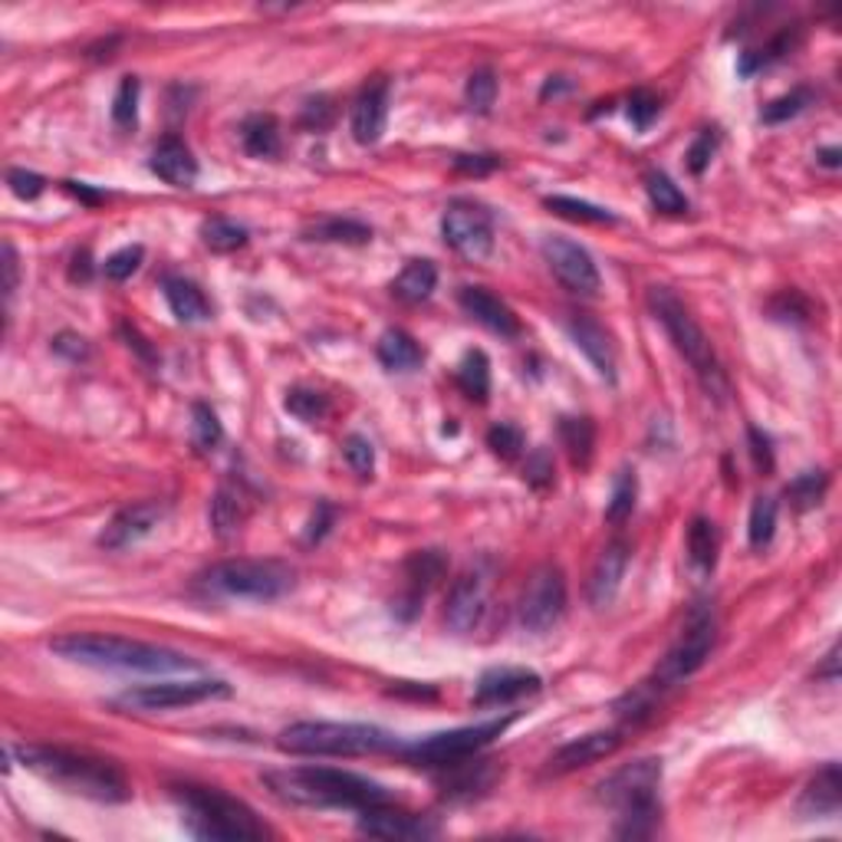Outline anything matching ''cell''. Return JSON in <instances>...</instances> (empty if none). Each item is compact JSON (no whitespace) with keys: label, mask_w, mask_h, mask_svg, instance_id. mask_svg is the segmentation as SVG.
Returning a JSON list of instances; mask_svg holds the SVG:
<instances>
[{"label":"cell","mask_w":842,"mask_h":842,"mask_svg":"<svg viewBox=\"0 0 842 842\" xmlns=\"http://www.w3.org/2000/svg\"><path fill=\"white\" fill-rule=\"evenodd\" d=\"M17 757L27 770H34L37 777H43L47 783L66 793H76L96 803H126L133 796L126 774L112 761L76 754L66 747H40V744L17 747Z\"/></svg>","instance_id":"obj_1"},{"label":"cell","mask_w":842,"mask_h":842,"mask_svg":"<svg viewBox=\"0 0 842 842\" xmlns=\"http://www.w3.org/2000/svg\"><path fill=\"white\" fill-rule=\"evenodd\" d=\"M267 790L293 806H345V809H366L376 803H389V790L369 777H359L349 770L332 767H290V770H271L264 777Z\"/></svg>","instance_id":"obj_2"},{"label":"cell","mask_w":842,"mask_h":842,"mask_svg":"<svg viewBox=\"0 0 842 842\" xmlns=\"http://www.w3.org/2000/svg\"><path fill=\"white\" fill-rule=\"evenodd\" d=\"M50 649L60 658L89 665V668H118V671H142V675H172V671L198 668V662L181 652L149 645V642H133L123 636H99V632L60 636L50 642Z\"/></svg>","instance_id":"obj_3"},{"label":"cell","mask_w":842,"mask_h":842,"mask_svg":"<svg viewBox=\"0 0 842 842\" xmlns=\"http://www.w3.org/2000/svg\"><path fill=\"white\" fill-rule=\"evenodd\" d=\"M280 751L300 757H366L402 747V741L376 725H342V720H297L280 731Z\"/></svg>","instance_id":"obj_4"},{"label":"cell","mask_w":842,"mask_h":842,"mask_svg":"<svg viewBox=\"0 0 842 842\" xmlns=\"http://www.w3.org/2000/svg\"><path fill=\"white\" fill-rule=\"evenodd\" d=\"M714 636H717V629H714V619H711V616L694 619V623L688 626V632H684V636L668 649V655L658 662V668H655L636 691L626 694V701L619 704V714L629 717V720L645 717V714L658 704L662 694H668L671 688H678L681 681H688V678L707 662V655H711V649H714Z\"/></svg>","instance_id":"obj_5"},{"label":"cell","mask_w":842,"mask_h":842,"mask_svg":"<svg viewBox=\"0 0 842 842\" xmlns=\"http://www.w3.org/2000/svg\"><path fill=\"white\" fill-rule=\"evenodd\" d=\"M175 800L181 806V819L191 835L214 839V842H237V839H264L267 826L257 819V813L214 787H175Z\"/></svg>","instance_id":"obj_6"},{"label":"cell","mask_w":842,"mask_h":842,"mask_svg":"<svg viewBox=\"0 0 842 842\" xmlns=\"http://www.w3.org/2000/svg\"><path fill=\"white\" fill-rule=\"evenodd\" d=\"M658 787H662V761L658 757H642L636 764H626L616 770L609 780L599 783V800L619 809V835L626 839H642L652 835L662 816L658 806Z\"/></svg>","instance_id":"obj_7"},{"label":"cell","mask_w":842,"mask_h":842,"mask_svg":"<svg viewBox=\"0 0 842 842\" xmlns=\"http://www.w3.org/2000/svg\"><path fill=\"white\" fill-rule=\"evenodd\" d=\"M649 306L655 313V319L665 326L668 339L675 342V349L688 359V366L698 373V379L704 382V389L711 395L725 392V373L717 366V355L711 349V339L704 336V329L698 326V319L691 316V310L668 290V287H649Z\"/></svg>","instance_id":"obj_8"},{"label":"cell","mask_w":842,"mask_h":842,"mask_svg":"<svg viewBox=\"0 0 842 842\" xmlns=\"http://www.w3.org/2000/svg\"><path fill=\"white\" fill-rule=\"evenodd\" d=\"M204 582L214 592H224L234 599L271 603V599H280L297 586V573L277 560H224L208 569Z\"/></svg>","instance_id":"obj_9"},{"label":"cell","mask_w":842,"mask_h":842,"mask_svg":"<svg viewBox=\"0 0 842 842\" xmlns=\"http://www.w3.org/2000/svg\"><path fill=\"white\" fill-rule=\"evenodd\" d=\"M507 728H511V717L485 720V725H474V728L441 731V734L422 738L415 744H402L399 754L418 767H457L461 761L474 757L480 747H488L494 738H501Z\"/></svg>","instance_id":"obj_10"},{"label":"cell","mask_w":842,"mask_h":842,"mask_svg":"<svg viewBox=\"0 0 842 842\" xmlns=\"http://www.w3.org/2000/svg\"><path fill=\"white\" fill-rule=\"evenodd\" d=\"M566 613V576L556 563H543L530 573L520 595V626L533 636L550 632Z\"/></svg>","instance_id":"obj_11"},{"label":"cell","mask_w":842,"mask_h":842,"mask_svg":"<svg viewBox=\"0 0 842 842\" xmlns=\"http://www.w3.org/2000/svg\"><path fill=\"white\" fill-rule=\"evenodd\" d=\"M230 684L221 678H191V681H159V684H136L118 694L115 704L133 707V711H172L201 704L211 698H227Z\"/></svg>","instance_id":"obj_12"},{"label":"cell","mask_w":842,"mask_h":842,"mask_svg":"<svg viewBox=\"0 0 842 842\" xmlns=\"http://www.w3.org/2000/svg\"><path fill=\"white\" fill-rule=\"evenodd\" d=\"M441 237L467 261H485L494 251V221L474 201H451L441 217Z\"/></svg>","instance_id":"obj_13"},{"label":"cell","mask_w":842,"mask_h":842,"mask_svg":"<svg viewBox=\"0 0 842 842\" xmlns=\"http://www.w3.org/2000/svg\"><path fill=\"white\" fill-rule=\"evenodd\" d=\"M540 251H543V261L550 264L553 277L566 290L592 297V293H599V287H603V277H599V267H595L592 254L582 244H576V240L550 234V237H543Z\"/></svg>","instance_id":"obj_14"},{"label":"cell","mask_w":842,"mask_h":842,"mask_svg":"<svg viewBox=\"0 0 842 842\" xmlns=\"http://www.w3.org/2000/svg\"><path fill=\"white\" fill-rule=\"evenodd\" d=\"M488 589H491V579L480 569H467L454 579L444 606V626L454 636H467L480 626V619L488 613Z\"/></svg>","instance_id":"obj_15"},{"label":"cell","mask_w":842,"mask_h":842,"mask_svg":"<svg viewBox=\"0 0 842 842\" xmlns=\"http://www.w3.org/2000/svg\"><path fill=\"white\" fill-rule=\"evenodd\" d=\"M165 514H168V507L162 501L129 504V507H123L105 524V530L99 533V546H105V550H129L139 540H146L165 520Z\"/></svg>","instance_id":"obj_16"},{"label":"cell","mask_w":842,"mask_h":842,"mask_svg":"<svg viewBox=\"0 0 842 842\" xmlns=\"http://www.w3.org/2000/svg\"><path fill=\"white\" fill-rule=\"evenodd\" d=\"M359 832L376 839H428L438 832V826L409 809H392L386 803H376L359 809Z\"/></svg>","instance_id":"obj_17"},{"label":"cell","mask_w":842,"mask_h":842,"mask_svg":"<svg viewBox=\"0 0 842 842\" xmlns=\"http://www.w3.org/2000/svg\"><path fill=\"white\" fill-rule=\"evenodd\" d=\"M389 123V79H373L352 102V139L359 146H376Z\"/></svg>","instance_id":"obj_18"},{"label":"cell","mask_w":842,"mask_h":842,"mask_svg":"<svg viewBox=\"0 0 842 842\" xmlns=\"http://www.w3.org/2000/svg\"><path fill=\"white\" fill-rule=\"evenodd\" d=\"M543 678L530 668H491L480 675L474 688V704L477 707H494V704H511L524 694H537Z\"/></svg>","instance_id":"obj_19"},{"label":"cell","mask_w":842,"mask_h":842,"mask_svg":"<svg viewBox=\"0 0 842 842\" xmlns=\"http://www.w3.org/2000/svg\"><path fill=\"white\" fill-rule=\"evenodd\" d=\"M626 569H629V543L626 540H616L599 553V560L589 573V589H586L592 609L613 606V599L619 595V586L626 579Z\"/></svg>","instance_id":"obj_20"},{"label":"cell","mask_w":842,"mask_h":842,"mask_svg":"<svg viewBox=\"0 0 842 842\" xmlns=\"http://www.w3.org/2000/svg\"><path fill=\"white\" fill-rule=\"evenodd\" d=\"M457 303H461V310H464L474 323H480L485 329H491V332H498V336H504V339L520 336V319H517V313H514L501 297H494L491 290H485V287H461Z\"/></svg>","instance_id":"obj_21"},{"label":"cell","mask_w":842,"mask_h":842,"mask_svg":"<svg viewBox=\"0 0 842 842\" xmlns=\"http://www.w3.org/2000/svg\"><path fill=\"white\" fill-rule=\"evenodd\" d=\"M566 332L576 342V349L592 363V369L606 382H616V345H613L609 332L599 326L592 316H569Z\"/></svg>","instance_id":"obj_22"},{"label":"cell","mask_w":842,"mask_h":842,"mask_svg":"<svg viewBox=\"0 0 842 842\" xmlns=\"http://www.w3.org/2000/svg\"><path fill=\"white\" fill-rule=\"evenodd\" d=\"M619 744H623L619 731H589V734H582V738L563 744V747L550 757L546 767H550V774H573V770H579V767H589V764H595V761H603V757L616 754Z\"/></svg>","instance_id":"obj_23"},{"label":"cell","mask_w":842,"mask_h":842,"mask_svg":"<svg viewBox=\"0 0 842 842\" xmlns=\"http://www.w3.org/2000/svg\"><path fill=\"white\" fill-rule=\"evenodd\" d=\"M149 168H152L162 181H168L172 188H191V185L198 181V159H194V152H191L181 139H175V136H168V139H162V142L155 146V152H152V159H149Z\"/></svg>","instance_id":"obj_24"},{"label":"cell","mask_w":842,"mask_h":842,"mask_svg":"<svg viewBox=\"0 0 842 842\" xmlns=\"http://www.w3.org/2000/svg\"><path fill=\"white\" fill-rule=\"evenodd\" d=\"M444 573H448V560L438 550L412 553L405 560V599H402V606L418 613V606L425 603V595L438 586V579Z\"/></svg>","instance_id":"obj_25"},{"label":"cell","mask_w":842,"mask_h":842,"mask_svg":"<svg viewBox=\"0 0 842 842\" xmlns=\"http://www.w3.org/2000/svg\"><path fill=\"white\" fill-rule=\"evenodd\" d=\"M839 803H842V777H839V764H826L813 780L809 787L803 790L796 809L800 816L806 819H826V816H835L839 813Z\"/></svg>","instance_id":"obj_26"},{"label":"cell","mask_w":842,"mask_h":842,"mask_svg":"<svg viewBox=\"0 0 842 842\" xmlns=\"http://www.w3.org/2000/svg\"><path fill=\"white\" fill-rule=\"evenodd\" d=\"M251 517V501L244 498V491L237 488H221L211 501V530L221 537V540H230L237 537L240 530H244Z\"/></svg>","instance_id":"obj_27"},{"label":"cell","mask_w":842,"mask_h":842,"mask_svg":"<svg viewBox=\"0 0 842 842\" xmlns=\"http://www.w3.org/2000/svg\"><path fill=\"white\" fill-rule=\"evenodd\" d=\"M165 303L175 313V319L181 323H204L211 319V303L201 293L198 284L185 280V277H165Z\"/></svg>","instance_id":"obj_28"},{"label":"cell","mask_w":842,"mask_h":842,"mask_svg":"<svg viewBox=\"0 0 842 842\" xmlns=\"http://www.w3.org/2000/svg\"><path fill=\"white\" fill-rule=\"evenodd\" d=\"M438 287V267L431 261H409L402 274L392 280V297L402 303H425Z\"/></svg>","instance_id":"obj_29"},{"label":"cell","mask_w":842,"mask_h":842,"mask_svg":"<svg viewBox=\"0 0 842 842\" xmlns=\"http://www.w3.org/2000/svg\"><path fill=\"white\" fill-rule=\"evenodd\" d=\"M376 352L389 373H412L422 366V345L405 329H386Z\"/></svg>","instance_id":"obj_30"},{"label":"cell","mask_w":842,"mask_h":842,"mask_svg":"<svg viewBox=\"0 0 842 842\" xmlns=\"http://www.w3.org/2000/svg\"><path fill=\"white\" fill-rule=\"evenodd\" d=\"M240 142H244V152L254 159H277L284 149L280 139V126L274 115H251L244 126H240Z\"/></svg>","instance_id":"obj_31"},{"label":"cell","mask_w":842,"mask_h":842,"mask_svg":"<svg viewBox=\"0 0 842 842\" xmlns=\"http://www.w3.org/2000/svg\"><path fill=\"white\" fill-rule=\"evenodd\" d=\"M306 240H323V244H369L373 227L352 217H326L306 230Z\"/></svg>","instance_id":"obj_32"},{"label":"cell","mask_w":842,"mask_h":842,"mask_svg":"<svg viewBox=\"0 0 842 842\" xmlns=\"http://www.w3.org/2000/svg\"><path fill=\"white\" fill-rule=\"evenodd\" d=\"M560 441L569 454V461L586 470L595 451V425L589 418H563L560 422Z\"/></svg>","instance_id":"obj_33"},{"label":"cell","mask_w":842,"mask_h":842,"mask_svg":"<svg viewBox=\"0 0 842 842\" xmlns=\"http://www.w3.org/2000/svg\"><path fill=\"white\" fill-rule=\"evenodd\" d=\"M457 386H461L464 395L474 399V402H485V399H488V392H491V363H488V355L480 352V349L464 352L461 366H457Z\"/></svg>","instance_id":"obj_34"},{"label":"cell","mask_w":842,"mask_h":842,"mask_svg":"<svg viewBox=\"0 0 842 842\" xmlns=\"http://www.w3.org/2000/svg\"><path fill=\"white\" fill-rule=\"evenodd\" d=\"M717 550H720L717 527L707 517H694L691 527H688V556H691V563L701 573H711L714 563H717Z\"/></svg>","instance_id":"obj_35"},{"label":"cell","mask_w":842,"mask_h":842,"mask_svg":"<svg viewBox=\"0 0 842 842\" xmlns=\"http://www.w3.org/2000/svg\"><path fill=\"white\" fill-rule=\"evenodd\" d=\"M201 240H204V248H211L214 254H230V251L248 244V227L230 221V217H208L201 224Z\"/></svg>","instance_id":"obj_36"},{"label":"cell","mask_w":842,"mask_h":842,"mask_svg":"<svg viewBox=\"0 0 842 842\" xmlns=\"http://www.w3.org/2000/svg\"><path fill=\"white\" fill-rule=\"evenodd\" d=\"M636 498H639V477L636 470L623 467L613 480V494H609V504H606V520L609 524H626L636 511Z\"/></svg>","instance_id":"obj_37"},{"label":"cell","mask_w":842,"mask_h":842,"mask_svg":"<svg viewBox=\"0 0 842 842\" xmlns=\"http://www.w3.org/2000/svg\"><path fill=\"white\" fill-rule=\"evenodd\" d=\"M796 47H800V30H783V34H777L764 50H754V53H744V56H741V76H754L757 70H767L770 63L790 56Z\"/></svg>","instance_id":"obj_38"},{"label":"cell","mask_w":842,"mask_h":842,"mask_svg":"<svg viewBox=\"0 0 842 842\" xmlns=\"http://www.w3.org/2000/svg\"><path fill=\"white\" fill-rule=\"evenodd\" d=\"M645 194H649V201L658 214H684L688 211L684 191L665 172H649L645 175Z\"/></svg>","instance_id":"obj_39"},{"label":"cell","mask_w":842,"mask_h":842,"mask_svg":"<svg viewBox=\"0 0 842 842\" xmlns=\"http://www.w3.org/2000/svg\"><path fill=\"white\" fill-rule=\"evenodd\" d=\"M546 208L556 211L560 217H569V221L616 224V214H613L609 208H599V204H589V201H579V198H566V194H550V198H546Z\"/></svg>","instance_id":"obj_40"},{"label":"cell","mask_w":842,"mask_h":842,"mask_svg":"<svg viewBox=\"0 0 842 842\" xmlns=\"http://www.w3.org/2000/svg\"><path fill=\"white\" fill-rule=\"evenodd\" d=\"M284 409H287L293 418H300V422H306V425H316V422H323V418L329 415V399H326L323 392H316V389L297 386V389L287 392Z\"/></svg>","instance_id":"obj_41"},{"label":"cell","mask_w":842,"mask_h":842,"mask_svg":"<svg viewBox=\"0 0 842 842\" xmlns=\"http://www.w3.org/2000/svg\"><path fill=\"white\" fill-rule=\"evenodd\" d=\"M813 99H816V92H813V89L796 86V89H790L787 96H777L774 102H767V105H764L761 123H767V126H780V123H787V118H796L806 105H813Z\"/></svg>","instance_id":"obj_42"},{"label":"cell","mask_w":842,"mask_h":842,"mask_svg":"<svg viewBox=\"0 0 842 842\" xmlns=\"http://www.w3.org/2000/svg\"><path fill=\"white\" fill-rule=\"evenodd\" d=\"M826 488H829V477L822 470H806V474H800L796 480H790V485H787V501L796 511H809V507H816L822 501Z\"/></svg>","instance_id":"obj_43"},{"label":"cell","mask_w":842,"mask_h":842,"mask_svg":"<svg viewBox=\"0 0 842 842\" xmlns=\"http://www.w3.org/2000/svg\"><path fill=\"white\" fill-rule=\"evenodd\" d=\"M777 533V501L774 498H757L751 507V520H747V540L754 550L770 546Z\"/></svg>","instance_id":"obj_44"},{"label":"cell","mask_w":842,"mask_h":842,"mask_svg":"<svg viewBox=\"0 0 842 842\" xmlns=\"http://www.w3.org/2000/svg\"><path fill=\"white\" fill-rule=\"evenodd\" d=\"M139 92H142V83L136 76H126L123 83H118L115 99H112V123L118 129H133L136 126V118H139Z\"/></svg>","instance_id":"obj_45"},{"label":"cell","mask_w":842,"mask_h":842,"mask_svg":"<svg viewBox=\"0 0 842 842\" xmlns=\"http://www.w3.org/2000/svg\"><path fill=\"white\" fill-rule=\"evenodd\" d=\"M191 441H194L198 451H214L224 441V428L204 402H198L191 409Z\"/></svg>","instance_id":"obj_46"},{"label":"cell","mask_w":842,"mask_h":842,"mask_svg":"<svg viewBox=\"0 0 842 842\" xmlns=\"http://www.w3.org/2000/svg\"><path fill=\"white\" fill-rule=\"evenodd\" d=\"M464 99L474 112H488L498 99V76L494 70H474L467 76V86H464Z\"/></svg>","instance_id":"obj_47"},{"label":"cell","mask_w":842,"mask_h":842,"mask_svg":"<svg viewBox=\"0 0 842 842\" xmlns=\"http://www.w3.org/2000/svg\"><path fill=\"white\" fill-rule=\"evenodd\" d=\"M342 454H345V464H349L359 477H373V470H376V451H373V441H369V438L349 435L345 444H342Z\"/></svg>","instance_id":"obj_48"},{"label":"cell","mask_w":842,"mask_h":842,"mask_svg":"<svg viewBox=\"0 0 842 842\" xmlns=\"http://www.w3.org/2000/svg\"><path fill=\"white\" fill-rule=\"evenodd\" d=\"M658 112H662V99H658L655 92L636 89V92L629 96V123H632L639 133H645V129L655 123Z\"/></svg>","instance_id":"obj_49"},{"label":"cell","mask_w":842,"mask_h":842,"mask_svg":"<svg viewBox=\"0 0 842 842\" xmlns=\"http://www.w3.org/2000/svg\"><path fill=\"white\" fill-rule=\"evenodd\" d=\"M142 257H146V251H142L139 244L123 248V251H115V254L102 264V274H105L109 280H115V284H123V280H129V277L142 267Z\"/></svg>","instance_id":"obj_50"},{"label":"cell","mask_w":842,"mask_h":842,"mask_svg":"<svg viewBox=\"0 0 842 842\" xmlns=\"http://www.w3.org/2000/svg\"><path fill=\"white\" fill-rule=\"evenodd\" d=\"M488 444H491V451H494L498 457L514 461V457H520V451H524V431L501 422V425H494V428L488 431Z\"/></svg>","instance_id":"obj_51"},{"label":"cell","mask_w":842,"mask_h":842,"mask_svg":"<svg viewBox=\"0 0 842 842\" xmlns=\"http://www.w3.org/2000/svg\"><path fill=\"white\" fill-rule=\"evenodd\" d=\"M524 480L533 488V491H546L553 485V457L550 451H533L524 464Z\"/></svg>","instance_id":"obj_52"},{"label":"cell","mask_w":842,"mask_h":842,"mask_svg":"<svg viewBox=\"0 0 842 842\" xmlns=\"http://www.w3.org/2000/svg\"><path fill=\"white\" fill-rule=\"evenodd\" d=\"M8 185H11V191H14L17 198H24V201L40 198V194H43V188H47L43 175L27 172V168H11V172H8Z\"/></svg>","instance_id":"obj_53"},{"label":"cell","mask_w":842,"mask_h":842,"mask_svg":"<svg viewBox=\"0 0 842 842\" xmlns=\"http://www.w3.org/2000/svg\"><path fill=\"white\" fill-rule=\"evenodd\" d=\"M714 149H717V136H714L711 129H707V133H701V136L691 142V149H688V168H691L694 175H701V172L711 165Z\"/></svg>","instance_id":"obj_54"},{"label":"cell","mask_w":842,"mask_h":842,"mask_svg":"<svg viewBox=\"0 0 842 842\" xmlns=\"http://www.w3.org/2000/svg\"><path fill=\"white\" fill-rule=\"evenodd\" d=\"M332 105H329V99L326 96H316V99H310L306 105H303V126H313V129H326L329 123H332Z\"/></svg>","instance_id":"obj_55"},{"label":"cell","mask_w":842,"mask_h":842,"mask_svg":"<svg viewBox=\"0 0 842 842\" xmlns=\"http://www.w3.org/2000/svg\"><path fill=\"white\" fill-rule=\"evenodd\" d=\"M0 257H4V297L11 300L17 293V284H21V261H17V251L14 244H4V251H0Z\"/></svg>","instance_id":"obj_56"},{"label":"cell","mask_w":842,"mask_h":842,"mask_svg":"<svg viewBox=\"0 0 842 842\" xmlns=\"http://www.w3.org/2000/svg\"><path fill=\"white\" fill-rule=\"evenodd\" d=\"M747 438H751L754 464H757L761 470H770V467H774V448H770V438H767L761 428H747Z\"/></svg>","instance_id":"obj_57"},{"label":"cell","mask_w":842,"mask_h":842,"mask_svg":"<svg viewBox=\"0 0 842 842\" xmlns=\"http://www.w3.org/2000/svg\"><path fill=\"white\" fill-rule=\"evenodd\" d=\"M501 165L498 155H457L454 159V168L457 172H467V175H488Z\"/></svg>","instance_id":"obj_58"},{"label":"cell","mask_w":842,"mask_h":842,"mask_svg":"<svg viewBox=\"0 0 842 842\" xmlns=\"http://www.w3.org/2000/svg\"><path fill=\"white\" fill-rule=\"evenodd\" d=\"M53 349H56V352H63V355H70V359H83V355H86V339L63 332V336L53 342Z\"/></svg>","instance_id":"obj_59"},{"label":"cell","mask_w":842,"mask_h":842,"mask_svg":"<svg viewBox=\"0 0 842 842\" xmlns=\"http://www.w3.org/2000/svg\"><path fill=\"white\" fill-rule=\"evenodd\" d=\"M329 524H332V511H329L326 504H319V517H313V524H310V533H306V543H316V540H323V537H326V530H329Z\"/></svg>","instance_id":"obj_60"},{"label":"cell","mask_w":842,"mask_h":842,"mask_svg":"<svg viewBox=\"0 0 842 842\" xmlns=\"http://www.w3.org/2000/svg\"><path fill=\"white\" fill-rule=\"evenodd\" d=\"M839 155H842V152H839L835 146H832V149H819V152H816L819 165H826V168H839Z\"/></svg>","instance_id":"obj_61"},{"label":"cell","mask_w":842,"mask_h":842,"mask_svg":"<svg viewBox=\"0 0 842 842\" xmlns=\"http://www.w3.org/2000/svg\"><path fill=\"white\" fill-rule=\"evenodd\" d=\"M835 662H839V645H832V652L826 655V665L819 668V675H826L829 681H835Z\"/></svg>","instance_id":"obj_62"}]
</instances>
